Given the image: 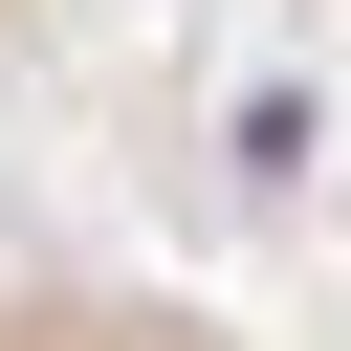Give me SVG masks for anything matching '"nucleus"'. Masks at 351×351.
<instances>
[{"label": "nucleus", "mask_w": 351, "mask_h": 351, "mask_svg": "<svg viewBox=\"0 0 351 351\" xmlns=\"http://www.w3.org/2000/svg\"><path fill=\"white\" fill-rule=\"evenodd\" d=\"M0 351H219V329L132 307V285H0Z\"/></svg>", "instance_id": "obj_1"}]
</instances>
